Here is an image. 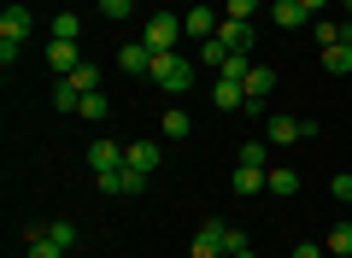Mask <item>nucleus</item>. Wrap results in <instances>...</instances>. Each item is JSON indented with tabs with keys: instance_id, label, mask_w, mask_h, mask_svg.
Wrapping results in <instances>:
<instances>
[{
	"instance_id": "nucleus-22",
	"label": "nucleus",
	"mask_w": 352,
	"mask_h": 258,
	"mask_svg": "<svg viewBox=\"0 0 352 258\" xmlns=\"http://www.w3.org/2000/svg\"><path fill=\"white\" fill-rule=\"evenodd\" d=\"M65 83H71V88H82V94H94V88H100V65H88V59H82L71 76H65Z\"/></svg>"
},
{
	"instance_id": "nucleus-29",
	"label": "nucleus",
	"mask_w": 352,
	"mask_h": 258,
	"mask_svg": "<svg viewBox=\"0 0 352 258\" xmlns=\"http://www.w3.org/2000/svg\"><path fill=\"white\" fill-rule=\"evenodd\" d=\"M223 59H229V47H223V41H200V65H212V71H223Z\"/></svg>"
},
{
	"instance_id": "nucleus-6",
	"label": "nucleus",
	"mask_w": 352,
	"mask_h": 258,
	"mask_svg": "<svg viewBox=\"0 0 352 258\" xmlns=\"http://www.w3.org/2000/svg\"><path fill=\"white\" fill-rule=\"evenodd\" d=\"M118 71L124 76H147L153 71V47L147 41H124V47H118Z\"/></svg>"
},
{
	"instance_id": "nucleus-10",
	"label": "nucleus",
	"mask_w": 352,
	"mask_h": 258,
	"mask_svg": "<svg viewBox=\"0 0 352 258\" xmlns=\"http://www.w3.org/2000/svg\"><path fill=\"white\" fill-rule=\"evenodd\" d=\"M47 65H53V76H71L76 65H82V47H76V41H59V36H53V41H47Z\"/></svg>"
},
{
	"instance_id": "nucleus-32",
	"label": "nucleus",
	"mask_w": 352,
	"mask_h": 258,
	"mask_svg": "<svg viewBox=\"0 0 352 258\" xmlns=\"http://www.w3.org/2000/svg\"><path fill=\"white\" fill-rule=\"evenodd\" d=\"M252 12H258V0H223V18H241V24H252Z\"/></svg>"
},
{
	"instance_id": "nucleus-31",
	"label": "nucleus",
	"mask_w": 352,
	"mask_h": 258,
	"mask_svg": "<svg viewBox=\"0 0 352 258\" xmlns=\"http://www.w3.org/2000/svg\"><path fill=\"white\" fill-rule=\"evenodd\" d=\"M47 235L65 246V252H76V241H82V235H76V223H47Z\"/></svg>"
},
{
	"instance_id": "nucleus-36",
	"label": "nucleus",
	"mask_w": 352,
	"mask_h": 258,
	"mask_svg": "<svg viewBox=\"0 0 352 258\" xmlns=\"http://www.w3.org/2000/svg\"><path fill=\"white\" fill-rule=\"evenodd\" d=\"M340 41H352V18H340Z\"/></svg>"
},
{
	"instance_id": "nucleus-3",
	"label": "nucleus",
	"mask_w": 352,
	"mask_h": 258,
	"mask_svg": "<svg viewBox=\"0 0 352 258\" xmlns=\"http://www.w3.org/2000/svg\"><path fill=\"white\" fill-rule=\"evenodd\" d=\"M124 164H129V141H112V136L88 141V171L94 176H112V171H124Z\"/></svg>"
},
{
	"instance_id": "nucleus-2",
	"label": "nucleus",
	"mask_w": 352,
	"mask_h": 258,
	"mask_svg": "<svg viewBox=\"0 0 352 258\" xmlns=\"http://www.w3.org/2000/svg\"><path fill=\"white\" fill-rule=\"evenodd\" d=\"M188 36V30H182V18L176 12H153L147 18V30H141V41H147L153 53H176V41Z\"/></svg>"
},
{
	"instance_id": "nucleus-28",
	"label": "nucleus",
	"mask_w": 352,
	"mask_h": 258,
	"mask_svg": "<svg viewBox=\"0 0 352 258\" xmlns=\"http://www.w3.org/2000/svg\"><path fill=\"white\" fill-rule=\"evenodd\" d=\"M311 36H317V47H335V41H340V24H335V18H311Z\"/></svg>"
},
{
	"instance_id": "nucleus-20",
	"label": "nucleus",
	"mask_w": 352,
	"mask_h": 258,
	"mask_svg": "<svg viewBox=\"0 0 352 258\" xmlns=\"http://www.w3.org/2000/svg\"><path fill=\"white\" fill-rule=\"evenodd\" d=\"M323 71H335V76H346V71H352V41H335V47H323Z\"/></svg>"
},
{
	"instance_id": "nucleus-17",
	"label": "nucleus",
	"mask_w": 352,
	"mask_h": 258,
	"mask_svg": "<svg viewBox=\"0 0 352 258\" xmlns=\"http://www.w3.org/2000/svg\"><path fill=\"white\" fill-rule=\"evenodd\" d=\"M229 188H235L241 200H252V194H264V171H252V164H235V176H229Z\"/></svg>"
},
{
	"instance_id": "nucleus-13",
	"label": "nucleus",
	"mask_w": 352,
	"mask_h": 258,
	"mask_svg": "<svg viewBox=\"0 0 352 258\" xmlns=\"http://www.w3.org/2000/svg\"><path fill=\"white\" fill-rule=\"evenodd\" d=\"M270 18H276V30H311V12H305L300 0H276Z\"/></svg>"
},
{
	"instance_id": "nucleus-4",
	"label": "nucleus",
	"mask_w": 352,
	"mask_h": 258,
	"mask_svg": "<svg viewBox=\"0 0 352 258\" xmlns=\"http://www.w3.org/2000/svg\"><path fill=\"white\" fill-rule=\"evenodd\" d=\"M223 235H229V223H223V217H206L188 252H194V258H229V241H223Z\"/></svg>"
},
{
	"instance_id": "nucleus-30",
	"label": "nucleus",
	"mask_w": 352,
	"mask_h": 258,
	"mask_svg": "<svg viewBox=\"0 0 352 258\" xmlns=\"http://www.w3.org/2000/svg\"><path fill=\"white\" fill-rule=\"evenodd\" d=\"M129 12H135V0H100V18H106V24H124Z\"/></svg>"
},
{
	"instance_id": "nucleus-37",
	"label": "nucleus",
	"mask_w": 352,
	"mask_h": 258,
	"mask_svg": "<svg viewBox=\"0 0 352 258\" xmlns=\"http://www.w3.org/2000/svg\"><path fill=\"white\" fill-rule=\"evenodd\" d=\"M229 258H258V252H252V246H241V252H229Z\"/></svg>"
},
{
	"instance_id": "nucleus-14",
	"label": "nucleus",
	"mask_w": 352,
	"mask_h": 258,
	"mask_svg": "<svg viewBox=\"0 0 352 258\" xmlns=\"http://www.w3.org/2000/svg\"><path fill=\"white\" fill-rule=\"evenodd\" d=\"M212 106L217 111H241V106H247V88L229 83V76H217V83H212Z\"/></svg>"
},
{
	"instance_id": "nucleus-27",
	"label": "nucleus",
	"mask_w": 352,
	"mask_h": 258,
	"mask_svg": "<svg viewBox=\"0 0 352 258\" xmlns=\"http://www.w3.org/2000/svg\"><path fill=\"white\" fill-rule=\"evenodd\" d=\"M76 118H88V123H100V118H106V94H100V88H94V94H82Z\"/></svg>"
},
{
	"instance_id": "nucleus-15",
	"label": "nucleus",
	"mask_w": 352,
	"mask_h": 258,
	"mask_svg": "<svg viewBox=\"0 0 352 258\" xmlns=\"http://www.w3.org/2000/svg\"><path fill=\"white\" fill-rule=\"evenodd\" d=\"M217 41H223L229 53H247V47H252V24H241V18H223V24H217Z\"/></svg>"
},
{
	"instance_id": "nucleus-34",
	"label": "nucleus",
	"mask_w": 352,
	"mask_h": 258,
	"mask_svg": "<svg viewBox=\"0 0 352 258\" xmlns=\"http://www.w3.org/2000/svg\"><path fill=\"white\" fill-rule=\"evenodd\" d=\"M294 258H329V246H317V241H300V246H294Z\"/></svg>"
},
{
	"instance_id": "nucleus-24",
	"label": "nucleus",
	"mask_w": 352,
	"mask_h": 258,
	"mask_svg": "<svg viewBox=\"0 0 352 258\" xmlns=\"http://www.w3.org/2000/svg\"><path fill=\"white\" fill-rule=\"evenodd\" d=\"M53 36H59V41H76V36H82V18H76L71 6H65V12L53 18Z\"/></svg>"
},
{
	"instance_id": "nucleus-33",
	"label": "nucleus",
	"mask_w": 352,
	"mask_h": 258,
	"mask_svg": "<svg viewBox=\"0 0 352 258\" xmlns=\"http://www.w3.org/2000/svg\"><path fill=\"white\" fill-rule=\"evenodd\" d=\"M329 194H335L340 206H346V200H352V176H329Z\"/></svg>"
},
{
	"instance_id": "nucleus-21",
	"label": "nucleus",
	"mask_w": 352,
	"mask_h": 258,
	"mask_svg": "<svg viewBox=\"0 0 352 258\" xmlns=\"http://www.w3.org/2000/svg\"><path fill=\"white\" fill-rule=\"evenodd\" d=\"M323 246H329V258H352V223H335Z\"/></svg>"
},
{
	"instance_id": "nucleus-9",
	"label": "nucleus",
	"mask_w": 352,
	"mask_h": 258,
	"mask_svg": "<svg viewBox=\"0 0 352 258\" xmlns=\"http://www.w3.org/2000/svg\"><path fill=\"white\" fill-rule=\"evenodd\" d=\"M94 182H100V194H141V188H147V176H141V171H129V164H124V171H112V176H94Z\"/></svg>"
},
{
	"instance_id": "nucleus-19",
	"label": "nucleus",
	"mask_w": 352,
	"mask_h": 258,
	"mask_svg": "<svg viewBox=\"0 0 352 258\" xmlns=\"http://www.w3.org/2000/svg\"><path fill=\"white\" fill-rule=\"evenodd\" d=\"M270 88H276V71L270 65H252L247 71V100H270Z\"/></svg>"
},
{
	"instance_id": "nucleus-23",
	"label": "nucleus",
	"mask_w": 352,
	"mask_h": 258,
	"mask_svg": "<svg viewBox=\"0 0 352 258\" xmlns=\"http://www.w3.org/2000/svg\"><path fill=\"white\" fill-rule=\"evenodd\" d=\"M241 164H252V171H270V141H247V147H241Z\"/></svg>"
},
{
	"instance_id": "nucleus-7",
	"label": "nucleus",
	"mask_w": 352,
	"mask_h": 258,
	"mask_svg": "<svg viewBox=\"0 0 352 258\" xmlns=\"http://www.w3.org/2000/svg\"><path fill=\"white\" fill-rule=\"evenodd\" d=\"M24 252L30 258H65V246L47 235V223H24Z\"/></svg>"
},
{
	"instance_id": "nucleus-35",
	"label": "nucleus",
	"mask_w": 352,
	"mask_h": 258,
	"mask_svg": "<svg viewBox=\"0 0 352 258\" xmlns=\"http://www.w3.org/2000/svg\"><path fill=\"white\" fill-rule=\"evenodd\" d=\"M300 6H305V12H311V18H323L329 6H335V0H300Z\"/></svg>"
},
{
	"instance_id": "nucleus-8",
	"label": "nucleus",
	"mask_w": 352,
	"mask_h": 258,
	"mask_svg": "<svg viewBox=\"0 0 352 258\" xmlns=\"http://www.w3.org/2000/svg\"><path fill=\"white\" fill-rule=\"evenodd\" d=\"M217 24H223V12H212V6H194V12H182V30H188V36H200V41H212L217 36Z\"/></svg>"
},
{
	"instance_id": "nucleus-26",
	"label": "nucleus",
	"mask_w": 352,
	"mask_h": 258,
	"mask_svg": "<svg viewBox=\"0 0 352 258\" xmlns=\"http://www.w3.org/2000/svg\"><path fill=\"white\" fill-rule=\"evenodd\" d=\"M247 71H252V65H247V53H229L217 76H229V83H241V88H247Z\"/></svg>"
},
{
	"instance_id": "nucleus-11",
	"label": "nucleus",
	"mask_w": 352,
	"mask_h": 258,
	"mask_svg": "<svg viewBox=\"0 0 352 258\" xmlns=\"http://www.w3.org/2000/svg\"><path fill=\"white\" fill-rule=\"evenodd\" d=\"M30 24H36V18H30V6H6V12H0V41H18V47H24Z\"/></svg>"
},
{
	"instance_id": "nucleus-12",
	"label": "nucleus",
	"mask_w": 352,
	"mask_h": 258,
	"mask_svg": "<svg viewBox=\"0 0 352 258\" xmlns=\"http://www.w3.org/2000/svg\"><path fill=\"white\" fill-rule=\"evenodd\" d=\"M264 194H276V200H294V194H300V176H294L288 164H270V171H264Z\"/></svg>"
},
{
	"instance_id": "nucleus-16",
	"label": "nucleus",
	"mask_w": 352,
	"mask_h": 258,
	"mask_svg": "<svg viewBox=\"0 0 352 258\" xmlns=\"http://www.w3.org/2000/svg\"><path fill=\"white\" fill-rule=\"evenodd\" d=\"M159 159H164V153H159V141H129V171L153 176V171H159Z\"/></svg>"
},
{
	"instance_id": "nucleus-1",
	"label": "nucleus",
	"mask_w": 352,
	"mask_h": 258,
	"mask_svg": "<svg viewBox=\"0 0 352 258\" xmlns=\"http://www.w3.org/2000/svg\"><path fill=\"white\" fill-rule=\"evenodd\" d=\"M194 76H200V65H194L188 53H153V71H147L153 88H164V94H188Z\"/></svg>"
},
{
	"instance_id": "nucleus-39",
	"label": "nucleus",
	"mask_w": 352,
	"mask_h": 258,
	"mask_svg": "<svg viewBox=\"0 0 352 258\" xmlns=\"http://www.w3.org/2000/svg\"><path fill=\"white\" fill-rule=\"evenodd\" d=\"M82 6H100V0H82Z\"/></svg>"
},
{
	"instance_id": "nucleus-25",
	"label": "nucleus",
	"mask_w": 352,
	"mask_h": 258,
	"mask_svg": "<svg viewBox=\"0 0 352 258\" xmlns=\"http://www.w3.org/2000/svg\"><path fill=\"white\" fill-rule=\"evenodd\" d=\"M53 106H59V111H76V106H82V88H71V83L59 76V83H53Z\"/></svg>"
},
{
	"instance_id": "nucleus-38",
	"label": "nucleus",
	"mask_w": 352,
	"mask_h": 258,
	"mask_svg": "<svg viewBox=\"0 0 352 258\" xmlns=\"http://www.w3.org/2000/svg\"><path fill=\"white\" fill-rule=\"evenodd\" d=\"M340 12H346V18H352V0H340Z\"/></svg>"
},
{
	"instance_id": "nucleus-18",
	"label": "nucleus",
	"mask_w": 352,
	"mask_h": 258,
	"mask_svg": "<svg viewBox=\"0 0 352 258\" xmlns=\"http://www.w3.org/2000/svg\"><path fill=\"white\" fill-rule=\"evenodd\" d=\"M188 129H194V118H188V111H182V106H170V111H164V118H159V136H164V141H182V136H188Z\"/></svg>"
},
{
	"instance_id": "nucleus-5",
	"label": "nucleus",
	"mask_w": 352,
	"mask_h": 258,
	"mask_svg": "<svg viewBox=\"0 0 352 258\" xmlns=\"http://www.w3.org/2000/svg\"><path fill=\"white\" fill-rule=\"evenodd\" d=\"M305 136H311V123H300V118H264V141L270 147H294Z\"/></svg>"
}]
</instances>
